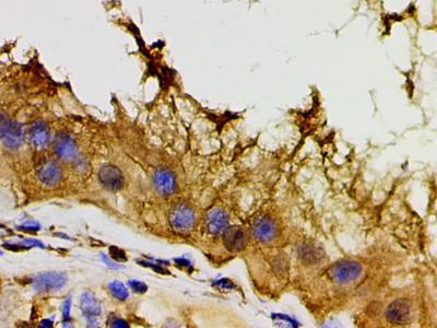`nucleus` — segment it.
<instances>
[{"instance_id": "f257e3e1", "label": "nucleus", "mask_w": 437, "mask_h": 328, "mask_svg": "<svg viewBox=\"0 0 437 328\" xmlns=\"http://www.w3.org/2000/svg\"><path fill=\"white\" fill-rule=\"evenodd\" d=\"M196 216L194 210L185 204L175 206L169 214V222L178 232H187L195 224Z\"/></svg>"}, {"instance_id": "f03ea898", "label": "nucleus", "mask_w": 437, "mask_h": 328, "mask_svg": "<svg viewBox=\"0 0 437 328\" xmlns=\"http://www.w3.org/2000/svg\"><path fill=\"white\" fill-rule=\"evenodd\" d=\"M362 275V266L355 262H342L334 265L331 271L333 278L339 284L353 283Z\"/></svg>"}, {"instance_id": "7ed1b4c3", "label": "nucleus", "mask_w": 437, "mask_h": 328, "mask_svg": "<svg viewBox=\"0 0 437 328\" xmlns=\"http://www.w3.org/2000/svg\"><path fill=\"white\" fill-rule=\"evenodd\" d=\"M67 283V277L65 274L58 272H45L39 275L34 279V288L43 292L56 291L62 288Z\"/></svg>"}, {"instance_id": "20e7f679", "label": "nucleus", "mask_w": 437, "mask_h": 328, "mask_svg": "<svg viewBox=\"0 0 437 328\" xmlns=\"http://www.w3.org/2000/svg\"><path fill=\"white\" fill-rule=\"evenodd\" d=\"M100 182L110 192H117L123 187L124 176L121 170L114 165H105L99 172Z\"/></svg>"}, {"instance_id": "39448f33", "label": "nucleus", "mask_w": 437, "mask_h": 328, "mask_svg": "<svg viewBox=\"0 0 437 328\" xmlns=\"http://www.w3.org/2000/svg\"><path fill=\"white\" fill-rule=\"evenodd\" d=\"M248 241L245 230L241 226H228L224 231V244L231 252H240Z\"/></svg>"}, {"instance_id": "423d86ee", "label": "nucleus", "mask_w": 437, "mask_h": 328, "mask_svg": "<svg viewBox=\"0 0 437 328\" xmlns=\"http://www.w3.org/2000/svg\"><path fill=\"white\" fill-rule=\"evenodd\" d=\"M153 183L161 195H171L176 187L174 174L167 169H158L153 174Z\"/></svg>"}, {"instance_id": "0eeeda50", "label": "nucleus", "mask_w": 437, "mask_h": 328, "mask_svg": "<svg viewBox=\"0 0 437 328\" xmlns=\"http://www.w3.org/2000/svg\"><path fill=\"white\" fill-rule=\"evenodd\" d=\"M38 177L46 186H54L62 178L61 166L52 160H46L38 168Z\"/></svg>"}, {"instance_id": "6e6552de", "label": "nucleus", "mask_w": 437, "mask_h": 328, "mask_svg": "<svg viewBox=\"0 0 437 328\" xmlns=\"http://www.w3.org/2000/svg\"><path fill=\"white\" fill-rule=\"evenodd\" d=\"M252 232H254L255 238L259 241L269 242L277 235L278 226L269 217H261V218L257 219L252 225Z\"/></svg>"}, {"instance_id": "1a4fd4ad", "label": "nucleus", "mask_w": 437, "mask_h": 328, "mask_svg": "<svg viewBox=\"0 0 437 328\" xmlns=\"http://www.w3.org/2000/svg\"><path fill=\"white\" fill-rule=\"evenodd\" d=\"M207 229L210 233L220 234L223 233L229 226V217L227 212L222 209L211 210L206 219Z\"/></svg>"}, {"instance_id": "9d476101", "label": "nucleus", "mask_w": 437, "mask_h": 328, "mask_svg": "<svg viewBox=\"0 0 437 328\" xmlns=\"http://www.w3.org/2000/svg\"><path fill=\"white\" fill-rule=\"evenodd\" d=\"M54 151L62 160L70 161L77 155L76 142L67 135H61L55 141Z\"/></svg>"}, {"instance_id": "9b49d317", "label": "nucleus", "mask_w": 437, "mask_h": 328, "mask_svg": "<svg viewBox=\"0 0 437 328\" xmlns=\"http://www.w3.org/2000/svg\"><path fill=\"white\" fill-rule=\"evenodd\" d=\"M31 141L39 150H43L48 145L49 131L47 125L43 122H35L31 127Z\"/></svg>"}, {"instance_id": "f8f14e48", "label": "nucleus", "mask_w": 437, "mask_h": 328, "mask_svg": "<svg viewBox=\"0 0 437 328\" xmlns=\"http://www.w3.org/2000/svg\"><path fill=\"white\" fill-rule=\"evenodd\" d=\"M3 144L9 149H17L19 148L23 139H24V132H23V127L20 123L11 122L9 129L3 137Z\"/></svg>"}, {"instance_id": "ddd939ff", "label": "nucleus", "mask_w": 437, "mask_h": 328, "mask_svg": "<svg viewBox=\"0 0 437 328\" xmlns=\"http://www.w3.org/2000/svg\"><path fill=\"white\" fill-rule=\"evenodd\" d=\"M410 304L407 301H395L392 304V306L388 308L387 316L392 322L394 323H404L409 316H410Z\"/></svg>"}, {"instance_id": "4468645a", "label": "nucleus", "mask_w": 437, "mask_h": 328, "mask_svg": "<svg viewBox=\"0 0 437 328\" xmlns=\"http://www.w3.org/2000/svg\"><path fill=\"white\" fill-rule=\"evenodd\" d=\"M81 306L82 309H83V313L85 314V316L87 318H94L100 315L101 309L99 306V303L96 302V300L92 294L86 293L82 297Z\"/></svg>"}, {"instance_id": "2eb2a0df", "label": "nucleus", "mask_w": 437, "mask_h": 328, "mask_svg": "<svg viewBox=\"0 0 437 328\" xmlns=\"http://www.w3.org/2000/svg\"><path fill=\"white\" fill-rule=\"evenodd\" d=\"M109 290L112 291L114 297L119 300H126L129 295L125 285L118 281H113L112 284H109Z\"/></svg>"}, {"instance_id": "dca6fc26", "label": "nucleus", "mask_w": 437, "mask_h": 328, "mask_svg": "<svg viewBox=\"0 0 437 328\" xmlns=\"http://www.w3.org/2000/svg\"><path fill=\"white\" fill-rule=\"evenodd\" d=\"M10 119L7 116L6 114L0 110V138H2L4 135H6L7 131L9 129V126H10Z\"/></svg>"}, {"instance_id": "f3484780", "label": "nucleus", "mask_w": 437, "mask_h": 328, "mask_svg": "<svg viewBox=\"0 0 437 328\" xmlns=\"http://www.w3.org/2000/svg\"><path fill=\"white\" fill-rule=\"evenodd\" d=\"M109 253H110V256H112L113 258H115V260H116L117 262H123V261L127 260L126 255H125V254H124V252L122 251V249H119L117 247H112V248H110Z\"/></svg>"}, {"instance_id": "a211bd4d", "label": "nucleus", "mask_w": 437, "mask_h": 328, "mask_svg": "<svg viewBox=\"0 0 437 328\" xmlns=\"http://www.w3.org/2000/svg\"><path fill=\"white\" fill-rule=\"evenodd\" d=\"M131 289H133V291L136 292H145L146 290V285L142 283H139V281H130L129 283Z\"/></svg>"}]
</instances>
